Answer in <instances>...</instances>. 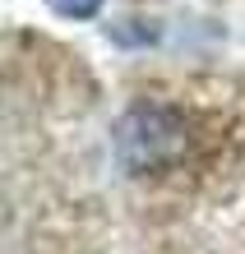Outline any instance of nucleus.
<instances>
[{"instance_id":"nucleus-1","label":"nucleus","mask_w":245,"mask_h":254,"mask_svg":"<svg viewBox=\"0 0 245 254\" xmlns=\"http://www.w3.org/2000/svg\"><path fill=\"white\" fill-rule=\"evenodd\" d=\"M185 148V125L166 107H139L116 129V153L130 171H153Z\"/></svg>"},{"instance_id":"nucleus-2","label":"nucleus","mask_w":245,"mask_h":254,"mask_svg":"<svg viewBox=\"0 0 245 254\" xmlns=\"http://www.w3.org/2000/svg\"><path fill=\"white\" fill-rule=\"evenodd\" d=\"M47 5H51L56 14H65V19H93L102 0H47Z\"/></svg>"}]
</instances>
